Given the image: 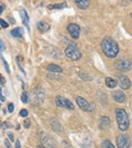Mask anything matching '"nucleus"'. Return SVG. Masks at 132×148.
<instances>
[{
  "label": "nucleus",
  "mask_w": 132,
  "mask_h": 148,
  "mask_svg": "<svg viewBox=\"0 0 132 148\" xmlns=\"http://www.w3.org/2000/svg\"><path fill=\"white\" fill-rule=\"evenodd\" d=\"M101 48L104 55L108 58H116V56L119 53V46L117 42L110 37H106L102 41Z\"/></svg>",
  "instance_id": "nucleus-1"
},
{
  "label": "nucleus",
  "mask_w": 132,
  "mask_h": 148,
  "mask_svg": "<svg viewBox=\"0 0 132 148\" xmlns=\"http://www.w3.org/2000/svg\"><path fill=\"white\" fill-rule=\"evenodd\" d=\"M115 113L120 131H126L129 127V117L126 111L123 109H116Z\"/></svg>",
  "instance_id": "nucleus-2"
},
{
  "label": "nucleus",
  "mask_w": 132,
  "mask_h": 148,
  "mask_svg": "<svg viewBox=\"0 0 132 148\" xmlns=\"http://www.w3.org/2000/svg\"><path fill=\"white\" fill-rule=\"evenodd\" d=\"M65 55L70 60L77 61V60H79L81 58V52H80V50L76 47L75 44H72V45H69L68 47H66Z\"/></svg>",
  "instance_id": "nucleus-3"
},
{
  "label": "nucleus",
  "mask_w": 132,
  "mask_h": 148,
  "mask_svg": "<svg viewBox=\"0 0 132 148\" xmlns=\"http://www.w3.org/2000/svg\"><path fill=\"white\" fill-rule=\"evenodd\" d=\"M44 99H45V93L43 89L41 87H37L33 93V103L35 106H40L44 101Z\"/></svg>",
  "instance_id": "nucleus-4"
},
{
  "label": "nucleus",
  "mask_w": 132,
  "mask_h": 148,
  "mask_svg": "<svg viewBox=\"0 0 132 148\" xmlns=\"http://www.w3.org/2000/svg\"><path fill=\"white\" fill-rule=\"evenodd\" d=\"M55 103H56V105H57V107H59V108H64V109H67V110L74 109L73 103H71L69 99H64V97H56Z\"/></svg>",
  "instance_id": "nucleus-5"
},
{
  "label": "nucleus",
  "mask_w": 132,
  "mask_h": 148,
  "mask_svg": "<svg viewBox=\"0 0 132 148\" xmlns=\"http://www.w3.org/2000/svg\"><path fill=\"white\" fill-rule=\"evenodd\" d=\"M118 148H130V139L126 134H121L116 139Z\"/></svg>",
  "instance_id": "nucleus-6"
},
{
  "label": "nucleus",
  "mask_w": 132,
  "mask_h": 148,
  "mask_svg": "<svg viewBox=\"0 0 132 148\" xmlns=\"http://www.w3.org/2000/svg\"><path fill=\"white\" fill-rule=\"evenodd\" d=\"M115 66L119 71L127 72L131 68V62L127 59H119L115 63Z\"/></svg>",
  "instance_id": "nucleus-7"
},
{
  "label": "nucleus",
  "mask_w": 132,
  "mask_h": 148,
  "mask_svg": "<svg viewBox=\"0 0 132 148\" xmlns=\"http://www.w3.org/2000/svg\"><path fill=\"white\" fill-rule=\"evenodd\" d=\"M67 32L69 33V35L71 36V38L73 39H78L79 35H80V27L76 23H69L67 25Z\"/></svg>",
  "instance_id": "nucleus-8"
},
{
  "label": "nucleus",
  "mask_w": 132,
  "mask_h": 148,
  "mask_svg": "<svg viewBox=\"0 0 132 148\" xmlns=\"http://www.w3.org/2000/svg\"><path fill=\"white\" fill-rule=\"evenodd\" d=\"M112 97H113L114 101H116L119 103H123L126 101V95L122 90H114L112 93Z\"/></svg>",
  "instance_id": "nucleus-9"
},
{
  "label": "nucleus",
  "mask_w": 132,
  "mask_h": 148,
  "mask_svg": "<svg viewBox=\"0 0 132 148\" xmlns=\"http://www.w3.org/2000/svg\"><path fill=\"white\" fill-rule=\"evenodd\" d=\"M119 85L122 89H128L131 86V81L126 75H120L119 76Z\"/></svg>",
  "instance_id": "nucleus-10"
},
{
  "label": "nucleus",
  "mask_w": 132,
  "mask_h": 148,
  "mask_svg": "<svg viewBox=\"0 0 132 148\" xmlns=\"http://www.w3.org/2000/svg\"><path fill=\"white\" fill-rule=\"evenodd\" d=\"M76 103L77 105H78V107L80 108L81 110H83V111H89V109H91V105H89V103L85 99H83V97H76Z\"/></svg>",
  "instance_id": "nucleus-11"
},
{
  "label": "nucleus",
  "mask_w": 132,
  "mask_h": 148,
  "mask_svg": "<svg viewBox=\"0 0 132 148\" xmlns=\"http://www.w3.org/2000/svg\"><path fill=\"white\" fill-rule=\"evenodd\" d=\"M19 14H21V17L23 19V25L27 27L28 31H30V25H29V16H28V13L25 9H21L19 10Z\"/></svg>",
  "instance_id": "nucleus-12"
},
{
  "label": "nucleus",
  "mask_w": 132,
  "mask_h": 148,
  "mask_svg": "<svg viewBox=\"0 0 132 148\" xmlns=\"http://www.w3.org/2000/svg\"><path fill=\"white\" fill-rule=\"evenodd\" d=\"M73 1L77 5V7L80 9H87L89 6V0H73Z\"/></svg>",
  "instance_id": "nucleus-13"
},
{
  "label": "nucleus",
  "mask_w": 132,
  "mask_h": 148,
  "mask_svg": "<svg viewBox=\"0 0 132 148\" xmlns=\"http://www.w3.org/2000/svg\"><path fill=\"white\" fill-rule=\"evenodd\" d=\"M37 27H38V29H39V32H41V33H46V32H48L50 29V25L46 23V21H40V23H38Z\"/></svg>",
  "instance_id": "nucleus-14"
},
{
  "label": "nucleus",
  "mask_w": 132,
  "mask_h": 148,
  "mask_svg": "<svg viewBox=\"0 0 132 148\" xmlns=\"http://www.w3.org/2000/svg\"><path fill=\"white\" fill-rule=\"evenodd\" d=\"M111 125V121L108 117H102L101 121H100V127L101 129H107V128L110 127Z\"/></svg>",
  "instance_id": "nucleus-15"
},
{
  "label": "nucleus",
  "mask_w": 132,
  "mask_h": 148,
  "mask_svg": "<svg viewBox=\"0 0 132 148\" xmlns=\"http://www.w3.org/2000/svg\"><path fill=\"white\" fill-rule=\"evenodd\" d=\"M105 83L108 87H110V88H114V87H116L118 84L117 80L112 78V77H107V78L105 79Z\"/></svg>",
  "instance_id": "nucleus-16"
},
{
  "label": "nucleus",
  "mask_w": 132,
  "mask_h": 148,
  "mask_svg": "<svg viewBox=\"0 0 132 148\" xmlns=\"http://www.w3.org/2000/svg\"><path fill=\"white\" fill-rule=\"evenodd\" d=\"M47 70L51 72H56V73H61L62 72V68L60 66L56 65V64H49L47 66Z\"/></svg>",
  "instance_id": "nucleus-17"
},
{
  "label": "nucleus",
  "mask_w": 132,
  "mask_h": 148,
  "mask_svg": "<svg viewBox=\"0 0 132 148\" xmlns=\"http://www.w3.org/2000/svg\"><path fill=\"white\" fill-rule=\"evenodd\" d=\"M10 34L14 38H21L23 35V29H21V27H15V29H13L10 32Z\"/></svg>",
  "instance_id": "nucleus-18"
},
{
  "label": "nucleus",
  "mask_w": 132,
  "mask_h": 148,
  "mask_svg": "<svg viewBox=\"0 0 132 148\" xmlns=\"http://www.w3.org/2000/svg\"><path fill=\"white\" fill-rule=\"evenodd\" d=\"M67 6L65 2L64 3H61V4H51V5H48V8L49 9H62L64 7Z\"/></svg>",
  "instance_id": "nucleus-19"
},
{
  "label": "nucleus",
  "mask_w": 132,
  "mask_h": 148,
  "mask_svg": "<svg viewBox=\"0 0 132 148\" xmlns=\"http://www.w3.org/2000/svg\"><path fill=\"white\" fill-rule=\"evenodd\" d=\"M101 148H115V147H114V145L109 141V140H105V141L102 142Z\"/></svg>",
  "instance_id": "nucleus-20"
},
{
  "label": "nucleus",
  "mask_w": 132,
  "mask_h": 148,
  "mask_svg": "<svg viewBox=\"0 0 132 148\" xmlns=\"http://www.w3.org/2000/svg\"><path fill=\"white\" fill-rule=\"evenodd\" d=\"M21 101L25 103H27L29 101V95H28V92H23L21 95Z\"/></svg>",
  "instance_id": "nucleus-21"
},
{
  "label": "nucleus",
  "mask_w": 132,
  "mask_h": 148,
  "mask_svg": "<svg viewBox=\"0 0 132 148\" xmlns=\"http://www.w3.org/2000/svg\"><path fill=\"white\" fill-rule=\"evenodd\" d=\"M79 76H80L83 80H91V79H93L91 76H89L87 73H79Z\"/></svg>",
  "instance_id": "nucleus-22"
},
{
  "label": "nucleus",
  "mask_w": 132,
  "mask_h": 148,
  "mask_svg": "<svg viewBox=\"0 0 132 148\" xmlns=\"http://www.w3.org/2000/svg\"><path fill=\"white\" fill-rule=\"evenodd\" d=\"M1 60H2L3 64H4V66H5V69H6V71L8 72V74H9V73H10V69H9V66H8V64H7L6 60H5L3 57H1Z\"/></svg>",
  "instance_id": "nucleus-23"
},
{
  "label": "nucleus",
  "mask_w": 132,
  "mask_h": 148,
  "mask_svg": "<svg viewBox=\"0 0 132 148\" xmlns=\"http://www.w3.org/2000/svg\"><path fill=\"white\" fill-rule=\"evenodd\" d=\"M0 25H1L3 29H6V27H8V23H7L4 19H0Z\"/></svg>",
  "instance_id": "nucleus-24"
},
{
  "label": "nucleus",
  "mask_w": 132,
  "mask_h": 148,
  "mask_svg": "<svg viewBox=\"0 0 132 148\" xmlns=\"http://www.w3.org/2000/svg\"><path fill=\"white\" fill-rule=\"evenodd\" d=\"M28 111L27 110H25V109H23L21 112H19V115H21V117H23V118H25V117H28Z\"/></svg>",
  "instance_id": "nucleus-25"
},
{
  "label": "nucleus",
  "mask_w": 132,
  "mask_h": 148,
  "mask_svg": "<svg viewBox=\"0 0 132 148\" xmlns=\"http://www.w3.org/2000/svg\"><path fill=\"white\" fill-rule=\"evenodd\" d=\"M7 109H8V112L9 113H12L13 112V103H8V106H7Z\"/></svg>",
  "instance_id": "nucleus-26"
},
{
  "label": "nucleus",
  "mask_w": 132,
  "mask_h": 148,
  "mask_svg": "<svg viewBox=\"0 0 132 148\" xmlns=\"http://www.w3.org/2000/svg\"><path fill=\"white\" fill-rule=\"evenodd\" d=\"M4 50H5V46H4V44H3L2 40L0 39V51H4Z\"/></svg>",
  "instance_id": "nucleus-27"
},
{
  "label": "nucleus",
  "mask_w": 132,
  "mask_h": 148,
  "mask_svg": "<svg viewBox=\"0 0 132 148\" xmlns=\"http://www.w3.org/2000/svg\"><path fill=\"white\" fill-rule=\"evenodd\" d=\"M23 125H25V128H30V126H31V121H30L29 119L25 120V124H23Z\"/></svg>",
  "instance_id": "nucleus-28"
},
{
  "label": "nucleus",
  "mask_w": 132,
  "mask_h": 148,
  "mask_svg": "<svg viewBox=\"0 0 132 148\" xmlns=\"http://www.w3.org/2000/svg\"><path fill=\"white\" fill-rule=\"evenodd\" d=\"M0 99H1V101H5V97H4V95H2V90H1V88H0Z\"/></svg>",
  "instance_id": "nucleus-29"
},
{
  "label": "nucleus",
  "mask_w": 132,
  "mask_h": 148,
  "mask_svg": "<svg viewBox=\"0 0 132 148\" xmlns=\"http://www.w3.org/2000/svg\"><path fill=\"white\" fill-rule=\"evenodd\" d=\"M0 81H1V84L2 85L5 84V78L2 76V75H0Z\"/></svg>",
  "instance_id": "nucleus-30"
},
{
  "label": "nucleus",
  "mask_w": 132,
  "mask_h": 148,
  "mask_svg": "<svg viewBox=\"0 0 132 148\" xmlns=\"http://www.w3.org/2000/svg\"><path fill=\"white\" fill-rule=\"evenodd\" d=\"M15 148H21V142H19V140H16V142H15Z\"/></svg>",
  "instance_id": "nucleus-31"
},
{
  "label": "nucleus",
  "mask_w": 132,
  "mask_h": 148,
  "mask_svg": "<svg viewBox=\"0 0 132 148\" xmlns=\"http://www.w3.org/2000/svg\"><path fill=\"white\" fill-rule=\"evenodd\" d=\"M4 143H5V146H6V148H11V146H10V144H9L8 140H5Z\"/></svg>",
  "instance_id": "nucleus-32"
},
{
  "label": "nucleus",
  "mask_w": 132,
  "mask_h": 148,
  "mask_svg": "<svg viewBox=\"0 0 132 148\" xmlns=\"http://www.w3.org/2000/svg\"><path fill=\"white\" fill-rule=\"evenodd\" d=\"M2 11H3V6L2 5H0V14L2 13Z\"/></svg>",
  "instance_id": "nucleus-33"
},
{
  "label": "nucleus",
  "mask_w": 132,
  "mask_h": 148,
  "mask_svg": "<svg viewBox=\"0 0 132 148\" xmlns=\"http://www.w3.org/2000/svg\"><path fill=\"white\" fill-rule=\"evenodd\" d=\"M9 137H10V140H11V141H12V140H13V135H12V134H9Z\"/></svg>",
  "instance_id": "nucleus-34"
},
{
  "label": "nucleus",
  "mask_w": 132,
  "mask_h": 148,
  "mask_svg": "<svg viewBox=\"0 0 132 148\" xmlns=\"http://www.w3.org/2000/svg\"><path fill=\"white\" fill-rule=\"evenodd\" d=\"M37 148H45V146H44V145H39V146H37Z\"/></svg>",
  "instance_id": "nucleus-35"
},
{
  "label": "nucleus",
  "mask_w": 132,
  "mask_h": 148,
  "mask_svg": "<svg viewBox=\"0 0 132 148\" xmlns=\"http://www.w3.org/2000/svg\"><path fill=\"white\" fill-rule=\"evenodd\" d=\"M0 108H1V105H0Z\"/></svg>",
  "instance_id": "nucleus-36"
}]
</instances>
